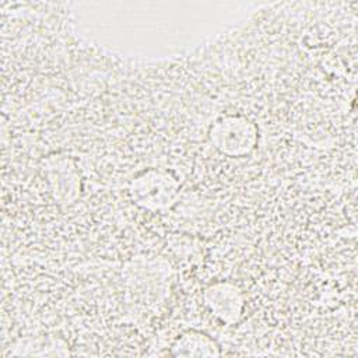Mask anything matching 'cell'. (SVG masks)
I'll list each match as a JSON object with an SVG mask.
<instances>
[{
    "instance_id": "obj_3",
    "label": "cell",
    "mask_w": 358,
    "mask_h": 358,
    "mask_svg": "<svg viewBox=\"0 0 358 358\" xmlns=\"http://www.w3.org/2000/svg\"><path fill=\"white\" fill-rule=\"evenodd\" d=\"M204 299L210 310L222 323H235L243 309L242 292L231 282H218L207 288Z\"/></svg>"
},
{
    "instance_id": "obj_4",
    "label": "cell",
    "mask_w": 358,
    "mask_h": 358,
    "mask_svg": "<svg viewBox=\"0 0 358 358\" xmlns=\"http://www.w3.org/2000/svg\"><path fill=\"white\" fill-rule=\"evenodd\" d=\"M172 354L180 357H213L218 355V347L214 340L200 331L183 333L172 345Z\"/></svg>"
},
{
    "instance_id": "obj_5",
    "label": "cell",
    "mask_w": 358,
    "mask_h": 358,
    "mask_svg": "<svg viewBox=\"0 0 358 358\" xmlns=\"http://www.w3.org/2000/svg\"><path fill=\"white\" fill-rule=\"evenodd\" d=\"M57 169H53V176H60V173H62V165H60V161H57ZM63 173H64V178H70L71 176V171H69V169H63ZM63 182V179H55L53 180V183H55V192H56V189H59V186H60V183Z\"/></svg>"
},
{
    "instance_id": "obj_2",
    "label": "cell",
    "mask_w": 358,
    "mask_h": 358,
    "mask_svg": "<svg viewBox=\"0 0 358 358\" xmlns=\"http://www.w3.org/2000/svg\"><path fill=\"white\" fill-rule=\"evenodd\" d=\"M179 185L165 172L147 171L131 183L134 200L145 208L159 210L168 207L178 192Z\"/></svg>"
},
{
    "instance_id": "obj_1",
    "label": "cell",
    "mask_w": 358,
    "mask_h": 358,
    "mask_svg": "<svg viewBox=\"0 0 358 358\" xmlns=\"http://www.w3.org/2000/svg\"><path fill=\"white\" fill-rule=\"evenodd\" d=\"M210 140L221 154L242 157L255 148L257 127L245 116H221L210 127Z\"/></svg>"
}]
</instances>
